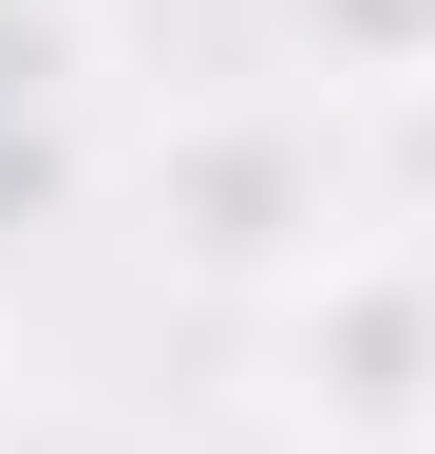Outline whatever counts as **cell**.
<instances>
[{
  "label": "cell",
  "mask_w": 435,
  "mask_h": 454,
  "mask_svg": "<svg viewBox=\"0 0 435 454\" xmlns=\"http://www.w3.org/2000/svg\"><path fill=\"white\" fill-rule=\"evenodd\" d=\"M133 190H151V247H171L190 284H228V303H284L322 247H360V227H378L322 76H228V95H190L171 133H151Z\"/></svg>",
  "instance_id": "obj_1"
},
{
  "label": "cell",
  "mask_w": 435,
  "mask_h": 454,
  "mask_svg": "<svg viewBox=\"0 0 435 454\" xmlns=\"http://www.w3.org/2000/svg\"><path fill=\"white\" fill-rule=\"evenodd\" d=\"M265 397L303 454H435V227H360L265 303Z\"/></svg>",
  "instance_id": "obj_2"
},
{
  "label": "cell",
  "mask_w": 435,
  "mask_h": 454,
  "mask_svg": "<svg viewBox=\"0 0 435 454\" xmlns=\"http://www.w3.org/2000/svg\"><path fill=\"white\" fill-rule=\"evenodd\" d=\"M322 95H435V0H284Z\"/></svg>",
  "instance_id": "obj_3"
},
{
  "label": "cell",
  "mask_w": 435,
  "mask_h": 454,
  "mask_svg": "<svg viewBox=\"0 0 435 454\" xmlns=\"http://www.w3.org/2000/svg\"><path fill=\"white\" fill-rule=\"evenodd\" d=\"M95 76V0H0V133H38Z\"/></svg>",
  "instance_id": "obj_4"
},
{
  "label": "cell",
  "mask_w": 435,
  "mask_h": 454,
  "mask_svg": "<svg viewBox=\"0 0 435 454\" xmlns=\"http://www.w3.org/2000/svg\"><path fill=\"white\" fill-rule=\"evenodd\" d=\"M0 454H19V360H0Z\"/></svg>",
  "instance_id": "obj_5"
}]
</instances>
